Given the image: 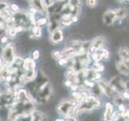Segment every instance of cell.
<instances>
[{
	"instance_id": "obj_24",
	"label": "cell",
	"mask_w": 129,
	"mask_h": 121,
	"mask_svg": "<svg viewBox=\"0 0 129 121\" xmlns=\"http://www.w3.org/2000/svg\"><path fill=\"white\" fill-rule=\"evenodd\" d=\"M10 4L6 0H0V11L9 8Z\"/></svg>"
},
{
	"instance_id": "obj_15",
	"label": "cell",
	"mask_w": 129,
	"mask_h": 121,
	"mask_svg": "<svg viewBox=\"0 0 129 121\" xmlns=\"http://www.w3.org/2000/svg\"><path fill=\"white\" fill-rule=\"evenodd\" d=\"M77 74L78 72H76L74 69L70 68L68 69L66 72V78L67 80H70L73 83H76V79H77Z\"/></svg>"
},
{
	"instance_id": "obj_40",
	"label": "cell",
	"mask_w": 129,
	"mask_h": 121,
	"mask_svg": "<svg viewBox=\"0 0 129 121\" xmlns=\"http://www.w3.org/2000/svg\"></svg>"
},
{
	"instance_id": "obj_21",
	"label": "cell",
	"mask_w": 129,
	"mask_h": 121,
	"mask_svg": "<svg viewBox=\"0 0 129 121\" xmlns=\"http://www.w3.org/2000/svg\"><path fill=\"white\" fill-rule=\"evenodd\" d=\"M9 9L11 10V11L13 14L18 13V12L20 11V8H19V7L18 4H17V3H12L10 4Z\"/></svg>"
},
{
	"instance_id": "obj_25",
	"label": "cell",
	"mask_w": 129,
	"mask_h": 121,
	"mask_svg": "<svg viewBox=\"0 0 129 121\" xmlns=\"http://www.w3.org/2000/svg\"><path fill=\"white\" fill-rule=\"evenodd\" d=\"M83 84L86 86V87H89V88H93V87H94L95 86V84L92 82V81H90V80H88V79H85L84 80V82Z\"/></svg>"
},
{
	"instance_id": "obj_6",
	"label": "cell",
	"mask_w": 129,
	"mask_h": 121,
	"mask_svg": "<svg viewBox=\"0 0 129 121\" xmlns=\"http://www.w3.org/2000/svg\"><path fill=\"white\" fill-rule=\"evenodd\" d=\"M15 103L14 92L7 91L0 94V108H4L8 106H11Z\"/></svg>"
},
{
	"instance_id": "obj_38",
	"label": "cell",
	"mask_w": 129,
	"mask_h": 121,
	"mask_svg": "<svg viewBox=\"0 0 129 121\" xmlns=\"http://www.w3.org/2000/svg\"><path fill=\"white\" fill-rule=\"evenodd\" d=\"M108 121H113L112 119H110V120H108Z\"/></svg>"
},
{
	"instance_id": "obj_5",
	"label": "cell",
	"mask_w": 129,
	"mask_h": 121,
	"mask_svg": "<svg viewBox=\"0 0 129 121\" xmlns=\"http://www.w3.org/2000/svg\"><path fill=\"white\" fill-rule=\"evenodd\" d=\"M109 83L111 84L112 88L114 89L116 93L122 95L124 91H126V84L122 78L119 76H115L110 80Z\"/></svg>"
},
{
	"instance_id": "obj_7",
	"label": "cell",
	"mask_w": 129,
	"mask_h": 121,
	"mask_svg": "<svg viewBox=\"0 0 129 121\" xmlns=\"http://www.w3.org/2000/svg\"><path fill=\"white\" fill-rule=\"evenodd\" d=\"M104 43H105V40L104 38H103V36L96 37L90 44V51L93 52V53H94V52H97L104 45Z\"/></svg>"
},
{
	"instance_id": "obj_32",
	"label": "cell",
	"mask_w": 129,
	"mask_h": 121,
	"mask_svg": "<svg viewBox=\"0 0 129 121\" xmlns=\"http://www.w3.org/2000/svg\"><path fill=\"white\" fill-rule=\"evenodd\" d=\"M72 84H73V82L70 80H66V82H64V85H66V86H67V87H70Z\"/></svg>"
},
{
	"instance_id": "obj_34",
	"label": "cell",
	"mask_w": 129,
	"mask_h": 121,
	"mask_svg": "<svg viewBox=\"0 0 129 121\" xmlns=\"http://www.w3.org/2000/svg\"><path fill=\"white\" fill-rule=\"evenodd\" d=\"M71 20H72V22L73 23H75V22H77L78 21V17L77 16H73V17H71Z\"/></svg>"
},
{
	"instance_id": "obj_30",
	"label": "cell",
	"mask_w": 129,
	"mask_h": 121,
	"mask_svg": "<svg viewBox=\"0 0 129 121\" xmlns=\"http://www.w3.org/2000/svg\"><path fill=\"white\" fill-rule=\"evenodd\" d=\"M70 88V90H71L73 92H74V91H77V90H78V88H79V86H78V85L73 83Z\"/></svg>"
},
{
	"instance_id": "obj_39",
	"label": "cell",
	"mask_w": 129,
	"mask_h": 121,
	"mask_svg": "<svg viewBox=\"0 0 129 121\" xmlns=\"http://www.w3.org/2000/svg\"><path fill=\"white\" fill-rule=\"evenodd\" d=\"M128 121H129V119H128Z\"/></svg>"
},
{
	"instance_id": "obj_16",
	"label": "cell",
	"mask_w": 129,
	"mask_h": 121,
	"mask_svg": "<svg viewBox=\"0 0 129 121\" xmlns=\"http://www.w3.org/2000/svg\"><path fill=\"white\" fill-rule=\"evenodd\" d=\"M31 33L34 38H40L42 36L41 27L36 25H33L31 27Z\"/></svg>"
},
{
	"instance_id": "obj_9",
	"label": "cell",
	"mask_w": 129,
	"mask_h": 121,
	"mask_svg": "<svg viewBox=\"0 0 129 121\" xmlns=\"http://www.w3.org/2000/svg\"><path fill=\"white\" fill-rule=\"evenodd\" d=\"M48 117L44 113L35 110L30 115V121H48Z\"/></svg>"
},
{
	"instance_id": "obj_33",
	"label": "cell",
	"mask_w": 129,
	"mask_h": 121,
	"mask_svg": "<svg viewBox=\"0 0 129 121\" xmlns=\"http://www.w3.org/2000/svg\"><path fill=\"white\" fill-rule=\"evenodd\" d=\"M67 121H78L76 119V117L74 116H70L67 118Z\"/></svg>"
},
{
	"instance_id": "obj_18",
	"label": "cell",
	"mask_w": 129,
	"mask_h": 121,
	"mask_svg": "<svg viewBox=\"0 0 129 121\" xmlns=\"http://www.w3.org/2000/svg\"><path fill=\"white\" fill-rule=\"evenodd\" d=\"M127 10L125 9V8H123V7L119 8V9H117L115 11L116 18H119V19H123V18H124L125 16L127 15Z\"/></svg>"
},
{
	"instance_id": "obj_19",
	"label": "cell",
	"mask_w": 129,
	"mask_h": 121,
	"mask_svg": "<svg viewBox=\"0 0 129 121\" xmlns=\"http://www.w3.org/2000/svg\"><path fill=\"white\" fill-rule=\"evenodd\" d=\"M114 102L116 105H120V104H123V102L125 101V99L123 98V96L122 95H115L114 98Z\"/></svg>"
},
{
	"instance_id": "obj_28",
	"label": "cell",
	"mask_w": 129,
	"mask_h": 121,
	"mask_svg": "<svg viewBox=\"0 0 129 121\" xmlns=\"http://www.w3.org/2000/svg\"><path fill=\"white\" fill-rule=\"evenodd\" d=\"M97 0H86V5L90 7H94L96 6Z\"/></svg>"
},
{
	"instance_id": "obj_8",
	"label": "cell",
	"mask_w": 129,
	"mask_h": 121,
	"mask_svg": "<svg viewBox=\"0 0 129 121\" xmlns=\"http://www.w3.org/2000/svg\"><path fill=\"white\" fill-rule=\"evenodd\" d=\"M63 32L62 31L57 28V29L54 30L52 32H51V36H50V40L51 42L53 44H58L60 43L63 40Z\"/></svg>"
},
{
	"instance_id": "obj_11",
	"label": "cell",
	"mask_w": 129,
	"mask_h": 121,
	"mask_svg": "<svg viewBox=\"0 0 129 121\" xmlns=\"http://www.w3.org/2000/svg\"><path fill=\"white\" fill-rule=\"evenodd\" d=\"M116 68L121 74L124 76H129V66L123 60H120L119 62H116Z\"/></svg>"
},
{
	"instance_id": "obj_29",
	"label": "cell",
	"mask_w": 129,
	"mask_h": 121,
	"mask_svg": "<svg viewBox=\"0 0 129 121\" xmlns=\"http://www.w3.org/2000/svg\"><path fill=\"white\" fill-rule=\"evenodd\" d=\"M60 23L63 24L64 26H70L73 23L71 19H61V21H60Z\"/></svg>"
},
{
	"instance_id": "obj_36",
	"label": "cell",
	"mask_w": 129,
	"mask_h": 121,
	"mask_svg": "<svg viewBox=\"0 0 129 121\" xmlns=\"http://www.w3.org/2000/svg\"><path fill=\"white\" fill-rule=\"evenodd\" d=\"M3 66V60H2V59L0 58V69L2 68V66Z\"/></svg>"
},
{
	"instance_id": "obj_3",
	"label": "cell",
	"mask_w": 129,
	"mask_h": 121,
	"mask_svg": "<svg viewBox=\"0 0 129 121\" xmlns=\"http://www.w3.org/2000/svg\"><path fill=\"white\" fill-rule=\"evenodd\" d=\"M2 59L6 65L11 66L15 59V47L12 43H9L7 46L3 48L2 51Z\"/></svg>"
},
{
	"instance_id": "obj_41",
	"label": "cell",
	"mask_w": 129,
	"mask_h": 121,
	"mask_svg": "<svg viewBox=\"0 0 129 121\" xmlns=\"http://www.w3.org/2000/svg\"><path fill=\"white\" fill-rule=\"evenodd\" d=\"M0 121H1V120H0Z\"/></svg>"
},
{
	"instance_id": "obj_20",
	"label": "cell",
	"mask_w": 129,
	"mask_h": 121,
	"mask_svg": "<svg viewBox=\"0 0 129 121\" xmlns=\"http://www.w3.org/2000/svg\"><path fill=\"white\" fill-rule=\"evenodd\" d=\"M48 23V19L47 18L45 17H42V18H39L37 19H36V23L34 25H36V26H44V25H45V24H47Z\"/></svg>"
},
{
	"instance_id": "obj_22",
	"label": "cell",
	"mask_w": 129,
	"mask_h": 121,
	"mask_svg": "<svg viewBox=\"0 0 129 121\" xmlns=\"http://www.w3.org/2000/svg\"><path fill=\"white\" fill-rule=\"evenodd\" d=\"M40 52L39 49H35L31 52V58L32 60H34L35 62L36 60H39L40 58Z\"/></svg>"
},
{
	"instance_id": "obj_17",
	"label": "cell",
	"mask_w": 129,
	"mask_h": 121,
	"mask_svg": "<svg viewBox=\"0 0 129 121\" xmlns=\"http://www.w3.org/2000/svg\"><path fill=\"white\" fill-rule=\"evenodd\" d=\"M9 36H8L6 32H3V33L0 36V45H2L3 48L7 46L8 44V41H9Z\"/></svg>"
},
{
	"instance_id": "obj_31",
	"label": "cell",
	"mask_w": 129,
	"mask_h": 121,
	"mask_svg": "<svg viewBox=\"0 0 129 121\" xmlns=\"http://www.w3.org/2000/svg\"><path fill=\"white\" fill-rule=\"evenodd\" d=\"M119 111L121 112H124L125 111H126V109H125V106L123 104H120L119 105Z\"/></svg>"
},
{
	"instance_id": "obj_14",
	"label": "cell",
	"mask_w": 129,
	"mask_h": 121,
	"mask_svg": "<svg viewBox=\"0 0 129 121\" xmlns=\"http://www.w3.org/2000/svg\"><path fill=\"white\" fill-rule=\"evenodd\" d=\"M37 76L36 71L35 69H30L27 71H24V77H25L27 82H30L32 80L36 78V77Z\"/></svg>"
},
{
	"instance_id": "obj_10",
	"label": "cell",
	"mask_w": 129,
	"mask_h": 121,
	"mask_svg": "<svg viewBox=\"0 0 129 121\" xmlns=\"http://www.w3.org/2000/svg\"><path fill=\"white\" fill-rule=\"evenodd\" d=\"M116 19L115 11L112 10L107 11L103 15V23L107 25H111Z\"/></svg>"
},
{
	"instance_id": "obj_2",
	"label": "cell",
	"mask_w": 129,
	"mask_h": 121,
	"mask_svg": "<svg viewBox=\"0 0 129 121\" xmlns=\"http://www.w3.org/2000/svg\"><path fill=\"white\" fill-rule=\"evenodd\" d=\"M78 105V103L74 100L64 99L62 100L57 106H56V111L57 113L64 118L71 116L72 113H74V109Z\"/></svg>"
},
{
	"instance_id": "obj_4",
	"label": "cell",
	"mask_w": 129,
	"mask_h": 121,
	"mask_svg": "<svg viewBox=\"0 0 129 121\" xmlns=\"http://www.w3.org/2000/svg\"><path fill=\"white\" fill-rule=\"evenodd\" d=\"M97 86L99 87V89L103 93V95L108 97V98H114V97L116 95H115L116 92L115 91L114 89L112 88L111 84L107 82V81L99 80L98 82H97Z\"/></svg>"
},
{
	"instance_id": "obj_26",
	"label": "cell",
	"mask_w": 129,
	"mask_h": 121,
	"mask_svg": "<svg viewBox=\"0 0 129 121\" xmlns=\"http://www.w3.org/2000/svg\"><path fill=\"white\" fill-rule=\"evenodd\" d=\"M92 58H93V60H95V62H99L100 60L103 59L101 54L98 53V52H94L93 55H92Z\"/></svg>"
},
{
	"instance_id": "obj_13",
	"label": "cell",
	"mask_w": 129,
	"mask_h": 121,
	"mask_svg": "<svg viewBox=\"0 0 129 121\" xmlns=\"http://www.w3.org/2000/svg\"><path fill=\"white\" fill-rule=\"evenodd\" d=\"M119 55L121 58V60H123V62L126 64H129V50L127 48H121L119 50Z\"/></svg>"
},
{
	"instance_id": "obj_37",
	"label": "cell",
	"mask_w": 129,
	"mask_h": 121,
	"mask_svg": "<svg viewBox=\"0 0 129 121\" xmlns=\"http://www.w3.org/2000/svg\"><path fill=\"white\" fill-rule=\"evenodd\" d=\"M54 121H64L63 119H60V118H57V119H56Z\"/></svg>"
},
{
	"instance_id": "obj_35",
	"label": "cell",
	"mask_w": 129,
	"mask_h": 121,
	"mask_svg": "<svg viewBox=\"0 0 129 121\" xmlns=\"http://www.w3.org/2000/svg\"><path fill=\"white\" fill-rule=\"evenodd\" d=\"M125 114H126V117H129V110L125 111Z\"/></svg>"
},
{
	"instance_id": "obj_1",
	"label": "cell",
	"mask_w": 129,
	"mask_h": 121,
	"mask_svg": "<svg viewBox=\"0 0 129 121\" xmlns=\"http://www.w3.org/2000/svg\"><path fill=\"white\" fill-rule=\"evenodd\" d=\"M52 95V86L51 84L47 82L40 87L36 95L32 97V100L39 103H45L48 102Z\"/></svg>"
},
{
	"instance_id": "obj_12",
	"label": "cell",
	"mask_w": 129,
	"mask_h": 121,
	"mask_svg": "<svg viewBox=\"0 0 129 121\" xmlns=\"http://www.w3.org/2000/svg\"><path fill=\"white\" fill-rule=\"evenodd\" d=\"M113 113V106L111 103H107L105 106V111L103 113V119L104 121H108L111 119V115Z\"/></svg>"
},
{
	"instance_id": "obj_27",
	"label": "cell",
	"mask_w": 129,
	"mask_h": 121,
	"mask_svg": "<svg viewBox=\"0 0 129 121\" xmlns=\"http://www.w3.org/2000/svg\"><path fill=\"white\" fill-rule=\"evenodd\" d=\"M109 55H110V53H109L108 50L107 49H102V53H101V56H102V57L103 59H108L109 57Z\"/></svg>"
},
{
	"instance_id": "obj_23",
	"label": "cell",
	"mask_w": 129,
	"mask_h": 121,
	"mask_svg": "<svg viewBox=\"0 0 129 121\" xmlns=\"http://www.w3.org/2000/svg\"><path fill=\"white\" fill-rule=\"evenodd\" d=\"M51 56L53 59L59 60L60 56H61V52H60L59 50H56V49L53 50L51 52Z\"/></svg>"
}]
</instances>
